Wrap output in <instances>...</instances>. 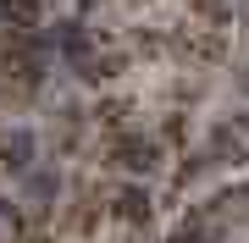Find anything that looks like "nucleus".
Wrapping results in <instances>:
<instances>
[{
  "instance_id": "nucleus-6",
  "label": "nucleus",
  "mask_w": 249,
  "mask_h": 243,
  "mask_svg": "<svg viewBox=\"0 0 249 243\" xmlns=\"http://www.w3.org/2000/svg\"><path fill=\"white\" fill-rule=\"evenodd\" d=\"M39 155V138L28 133V127H11L6 138H0V171H11V177H22L28 166H34Z\"/></svg>"
},
{
  "instance_id": "nucleus-5",
  "label": "nucleus",
  "mask_w": 249,
  "mask_h": 243,
  "mask_svg": "<svg viewBox=\"0 0 249 243\" xmlns=\"http://www.w3.org/2000/svg\"><path fill=\"white\" fill-rule=\"evenodd\" d=\"M67 66H72L83 83H111V78L127 66V55H122V50H100V45H89V50H78V55H72Z\"/></svg>"
},
{
  "instance_id": "nucleus-3",
  "label": "nucleus",
  "mask_w": 249,
  "mask_h": 243,
  "mask_svg": "<svg viewBox=\"0 0 249 243\" xmlns=\"http://www.w3.org/2000/svg\"><path fill=\"white\" fill-rule=\"evenodd\" d=\"M61 194H67L61 171H50V166H28L22 171V205H34L39 216H50V210L61 205Z\"/></svg>"
},
{
  "instance_id": "nucleus-10",
  "label": "nucleus",
  "mask_w": 249,
  "mask_h": 243,
  "mask_svg": "<svg viewBox=\"0 0 249 243\" xmlns=\"http://www.w3.org/2000/svg\"><path fill=\"white\" fill-rule=\"evenodd\" d=\"M94 122L111 127V133H122V127H127V105H122V99H106V105H94Z\"/></svg>"
},
{
  "instance_id": "nucleus-7",
  "label": "nucleus",
  "mask_w": 249,
  "mask_h": 243,
  "mask_svg": "<svg viewBox=\"0 0 249 243\" xmlns=\"http://www.w3.org/2000/svg\"><path fill=\"white\" fill-rule=\"evenodd\" d=\"M205 216H211V221H249V182H238V188H222V194H211Z\"/></svg>"
},
{
  "instance_id": "nucleus-8",
  "label": "nucleus",
  "mask_w": 249,
  "mask_h": 243,
  "mask_svg": "<svg viewBox=\"0 0 249 243\" xmlns=\"http://www.w3.org/2000/svg\"><path fill=\"white\" fill-rule=\"evenodd\" d=\"M0 22L11 33H34L39 28V0H0Z\"/></svg>"
},
{
  "instance_id": "nucleus-1",
  "label": "nucleus",
  "mask_w": 249,
  "mask_h": 243,
  "mask_svg": "<svg viewBox=\"0 0 249 243\" xmlns=\"http://www.w3.org/2000/svg\"><path fill=\"white\" fill-rule=\"evenodd\" d=\"M111 166H122L127 177H155L166 166V149H160V138L139 133V127H122V133H111Z\"/></svg>"
},
{
  "instance_id": "nucleus-2",
  "label": "nucleus",
  "mask_w": 249,
  "mask_h": 243,
  "mask_svg": "<svg viewBox=\"0 0 249 243\" xmlns=\"http://www.w3.org/2000/svg\"><path fill=\"white\" fill-rule=\"evenodd\" d=\"M205 155H211L216 166H244L249 161V116H244V111H232V116H222V122L211 127Z\"/></svg>"
},
{
  "instance_id": "nucleus-11",
  "label": "nucleus",
  "mask_w": 249,
  "mask_h": 243,
  "mask_svg": "<svg viewBox=\"0 0 249 243\" xmlns=\"http://www.w3.org/2000/svg\"><path fill=\"white\" fill-rule=\"evenodd\" d=\"M232 89L249 99V61H238V66H232Z\"/></svg>"
},
{
  "instance_id": "nucleus-4",
  "label": "nucleus",
  "mask_w": 249,
  "mask_h": 243,
  "mask_svg": "<svg viewBox=\"0 0 249 243\" xmlns=\"http://www.w3.org/2000/svg\"><path fill=\"white\" fill-rule=\"evenodd\" d=\"M111 216L122 221V227H150V216H155L150 188H144V182H122V188L111 194Z\"/></svg>"
},
{
  "instance_id": "nucleus-9",
  "label": "nucleus",
  "mask_w": 249,
  "mask_h": 243,
  "mask_svg": "<svg viewBox=\"0 0 249 243\" xmlns=\"http://www.w3.org/2000/svg\"><path fill=\"white\" fill-rule=\"evenodd\" d=\"M194 17H205L211 28H222V22H232V0H194Z\"/></svg>"
}]
</instances>
